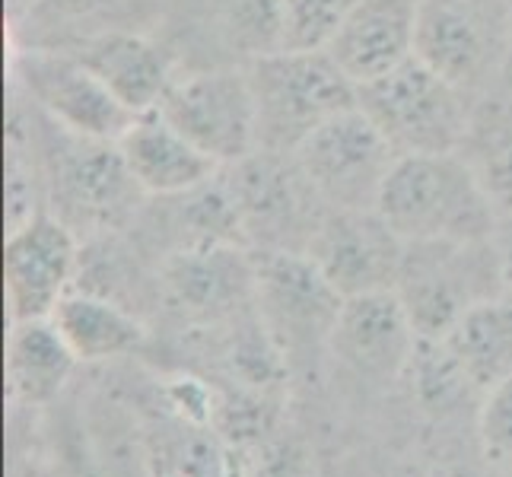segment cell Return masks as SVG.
<instances>
[{
    "mask_svg": "<svg viewBox=\"0 0 512 477\" xmlns=\"http://www.w3.org/2000/svg\"><path fill=\"white\" fill-rule=\"evenodd\" d=\"M395 233L414 242H490L500 214L462 153L401 156L376 204Z\"/></svg>",
    "mask_w": 512,
    "mask_h": 477,
    "instance_id": "6da1fadb",
    "label": "cell"
},
{
    "mask_svg": "<svg viewBox=\"0 0 512 477\" xmlns=\"http://www.w3.org/2000/svg\"><path fill=\"white\" fill-rule=\"evenodd\" d=\"M255 102L258 150L293 156L325 121L357 109L360 90L325 48H284L245 61Z\"/></svg>",
    "mask_w": 512,
    "mask_h": 477,
    "instance_id": "7a4b0ae2",
    "label": "cell"
},
{
    "mask_svg": "<svg viewBox=\"0 0 512 477\" xmlns=\"http://www.w3.org/2000/svg\"><path fill=\"white\" fill-rule=\"evenodd\" d=\"M474 102L478 99L443 80L420 58H411L392 74L360 86L357 105L401 159L462 153Z\"/></svg>",
    "mask_w": 512,
    "mask_h": 477,
    "instance_id": "3957f363",
    "label": "cell"
},
{
    "mask_svg": "<svg viewBox=\"0 0 512 477\" xmlns=\"http://www.w3.org/2000/svg\"><path fill=\"white\" fill-rule=\"evenodd\" d=\"M414 58L468 96H487L512 58V0H420Z\"/></svg>",
    "mask_w": 512,
    "mask_h": 477,
    "instance_id": "277c9868",
    "label": "cell"
},
{
    "mask_svg": "<svg viewBox=\"0 0 512 477\" xmlns=\"http://www.w3.org/2000/svg\"><path fill=\"white\" fill-rule=\"evenodd\" d=\"M293 159L328 210H373L398 163L360 105L325 121Z\"/></svg>",
    "mask_w": 512,
    "mask_h": 477,
    "instance_id": "5b68a950",
    "label": "cell"
},
{
    "mask_svg": "<svg viewBox=\"0 0 512 477\" xmlns=\"http://www.w3.org/2000/svg\"><path fill=\"white\" fill-rule=\"evenodd\" d=\"M172 128L214 163L233 166L258 150L255 102L245 67H214L179 74L156 105Z\"/></svg>",
    "mask_w": 512,
    "mask_h": 477,
    "instance_id": "8992f818",
    "label": "cell"
},
{
    "mask_svg": "<svg viewBox=\"0 0 512 477\" xmlns=\"http://www.w3.org/2000/svg\"><path fill=\"white\" fill-rule=\"evenodd\" d=\"M490 242H414L404 249L395 293L401 296L417 338L439 341L481 299L503 293L490 290Z\"/></svg>",
    "mask_w": 512,
    "mask_h": 477,
    "instance_id": "52a82bcc",
    "label": "cell"
},
{
    "mask_svg": "<svg viewBox=\"0 0 512 477\" xmlns=\"http://www.w3.org/2000/svg\"><path fill=\"white\" fill-rule=\"evenodd\" d=\"M13 77L67 137L118 144L137 118L74 51H20Z\"/></svg>",
    "mask_w": 512,
    "mask_h": 477,
    "instance_id": "ba28073f",
    "label": "cell"
},
{
    "mask_svg": "<svg viewBox=\"0 0 512 477\" xmlns=\"http://www.w3.org/2000/svg\"><path fill=\"white\" fill-rule=\"evenodd\" d=\"M255 258V306L264 328L280 347L322 341L334 328L344 296L328 284L306 252L252 249Z\"/></svg>",
    "mask_w": 512,
    "mask_h": 477,
    "instance_id": "9c48e42d",
    "label": "cell"
},
{
    "mask_svg": "<svg viewBox=\"0 0 512 477\" xmlns=\"http://www.w3.org/2000/svg\"><path fill=\"white\" fill-rule=\"evenodd\" d=\"M404 249L408 242L382 220L376 207L325 210V217L306 242V255L344 299L395 290Z\"/></svg>",
    "mask_w": 512,
    "mask_h": 477,
    "instance_id": "30bf717a",
    "label": "cell"
},
{
    "mask_svg": "<svg viewBox=\"0 0 512 477\" xmlns=\"http://www.w3.org/2000/svg\"><path fill=\"white\" fill-rule=\"evenodd\" d=\"M220 172L236 198L245 236L258 242V249H290V229H306L312 236L328 210L293 156L255 150L242 163L223 166Z\"/></svg>",
    "mask_w": 512,
    "mask_h": 477,
    "instance_id": "8fae6325",
    "label": "cell"
},
{
    "mask_svg": "<svg viewBox=\"0 0 512 477\" xmlns=\"http://www.w3.org/2000/svg\"><path fill=\"white\" fill-rule=\"evenodd\" d=\"M80 264V242L74 226L39 210L23 226L7 233L4 245V293L13 322L51 318L70 293Z\"/></svg>",
    "mask_w": 512,
    "mask_h": 477,
    "instance_id": "7c38bea8",
    "label": "cell"
},
{
    "mask_svg": "<svg viewBox=\"0 0 512 477\" xmlns=\"http://www.w3.org/2000/svg\"><path fill=\"white\" fill-rule=\"evenodd\" d=\"M417 331L395 290L344 299L328 334L331 357L366 379H398L411 366Z\"/></svg>",
    "mask_w": 512,
    "mask_h": 477,
    "instance_id": "4fadbf2b",
    "label": "cell"
},
{
    "mask_svg": "<svg viewBox=\"0 0 512 477\" xmlns=\"http://www.w3.org/2000/svg\"><path fill=\"white\" fill-rule=\"evenodd\" d=\"M417 23L420 0H357L325 51L360 90L414 58Z\"/></svg>",
    "mask_w": 512,
    "mask_h": 477,
    "instance_id": "5bb4252c",
    "label": "cell"
},
{
    "mask_svg": "<svg viewBox=\"0 0 512 477\" xmlns=\"http://www.w3.org/2000/svg\"><path fill=\"white\" fill-rule=\"evenodd\" d=\"M163 284L191 315H229L255 303L252 249L236 242H185L163 261Z\"/></svg>",
    "mask_w": 512,
    "mask_h": 477,
    "instance_id": "9a60e30c",
    "label": "cell"
},
{
    "mask_svg": "<svg viewBox=\"0 0 512 477\" xmlns=\"http://www.w3.org/2000/svg\"><path fill=\"white\" fill-rule=\"evenodd\" d=\"M74 55L109 86L128 112L144 115L163 102L172 80L179 77L169 48L144 32L105 29L83 39Z\"/></svg>",
    "mask_w": 512,
    "mask_h": 477,
    "instance_id": "2e32d148",
    "label": "cell"
},
{
    "mask_svg": "<svg viewBox=\"0 0 512 477\" xmlns=\"http://www.w3.org/2000/svg\"><path fill=\"white\" fill-rule=\"evenodd\" d=\"M118 153L137 188L156 198H182L220 172L214 159L194 147L156 109L134 118L128 134L118 140Z\"/></svg>",
    "mask_w": 512,
    "mask_h": 477,
    "instance_id": "e0dca14e",
    "label": "cell"
},
{
    "mask_svg": "<svg viewBox=\"0 0 512 477\" xmlns=\"http://www.w3.org/2000/svg\"><path fill=\"white\" fill-rule=\"evenodd\" d=\"M474 392L487 395L512 376V293H493L462 312L439 338Z\"/></svg>",
    "mask_w": 512,
    "mask_h": 477,
    "instance_id": "ac0fdd59",
    "label": "cell"
},
{
    "mask_svg": "<svg viewBox=\"0 0 512 477\" xmlns=\"http://www.w3.org/2000/svg\"><path fill=\"white\" fill-rule=\"evenodd\" d=\"M77 140L74 153L64 159L61 166V188L70 207H77V214L112 226L118 217L128 214L131 194L140 191L125 159L118 153V144H99V140Z\"/></svg>",
    "mask_w": 512,
    "mask_h": 477,
    "instance_id": "d6986e66",
    "label": "cell"
},
{
    "mask_svg": "<svg viewBox=\"0 0 512 477\" xmlns=\"http://www.w3.org/2000/svg\"><path fill=\"white\" fill-rule=\"evenodd\" d=\"M51 322L80 363L125 357L147 341V328L131 312L115 306L112 299L83 290H70L58 303Z\"/></svg>",
    "mask_w": 512,
    "mask_h": 477,
    "instance_id": "ffe728a7",
    "label": "cell"
},
{
    "mask_svg": "<svg viewBox=\"0 0 512 477\" xmlns=\"http://www.w3.org/2000/svg\"><path fill=\"white\" fill-rule=\"evenodd\" d=\"M80 360L51 318L13 322L7 338V382L26 404H48L61 395Z\"/></svg>",
    "mask_w": 512,
    "mask_h": 477,
    "instance_id": "44dd1931",
    "label": "cell"
},
{
    "mask_svg": "<svg viewBox=\"0 0 512 477\" xmlns=\"http://www.w3.org/2000/svg\"><path fill=\"white\" fill-rule=\"evenodd\" d=\"M462 156L478 172L500 220H512V99L487 93L474 102Z\"/></svg>",
    "mask_w": 512,
    "mask_h": 477,
    "instance_id": "7402d4cb",
    "label": "cell"
},
{
    "mask_svg": "<svg viewBox=\"0 0 512 477\" xmlns=\"http://www.w3.org/2000/svg\"><path fill=\"white\" fill-rule=\"evenodd\" d=\"M220 29L229 48L242 61H255L287 42V10L284 0H220Z\"/></svg>",
    "mask_w": 512,
    "mask_h": 477,
    "instance_id": "603a6c76",
    "label": "cell"
},
{
    "mask_svg": "<svg viewBox=\"0 0 512 477\" xmlns=\"http://www.w3.org/2000/svg\"><path fill=\"white\" fill-rule=\"evenodd\" d=\"M357 0H284L287 10V42L284 48L319 51L328 48L334 32Z\"/></svg>",
    "mask_w": 512,
    "mask_h": 477,
    "instance_id": "cb8c5ba5",
    "label": "cell"
},
{
    "mask_svg": "<svg viewBox=\"0 0 512 477\" xmlns=\"http://www.w3.org/2000/svg\"><path fill=\"white\" fill-rule=\"evenodd\" d=\"M481 439H484L487 455L512 458V376L484 395Z\"/></svg>",
    "mask_w": 512,
    "mask_h": 477,
    "instance_id": "d4e9b609",
    "label": "cell"
},
{
    "mask_svg": "<svg viewBox=\"0 0 512 477\" xmlns=\"http://www.w3.org/2000/svg\"><path fill=\"white\" fill-rule=\"evenodd\" d=\"M179 477H233V462L223 446H217L214 439H191Z\"/></svg>",
    "mask_w": 512,
    "mask_h": 477,
    "instance_id": "484cf974",
    "label": "cell"
},
{
    "mask_svg": "<svg viewBox=\"0 0 512 477\" xmlns=\"http://www.w3.org/2000/svg\"><path fill=\"white\" fill-rule=\"evenodd\" d=\"M105 4L109 0H42L39 10H48L51 16H61V20H86Z\"/></svg>",
    "mask_w": 512,
    "mask_h": 477,
    "instance_id": "4316f807",
    "label": "cell"
},
{
    "mask_svg": "<svg viewBox=\"0 0 512 477\" xmlns=\"http://www.w3.org/2000/svg\"><path fill=\"white\" fill-rule=\"evenodd\" d=\"M39 4H42V0H7V20L16 26V23L23 20V16L39 10Z\"/></svg>",
    "mask_w": 512,
    "mask_h": 477,
    "instance_id": "83f0119b",
    "label": "cell"
}]
</instances>
